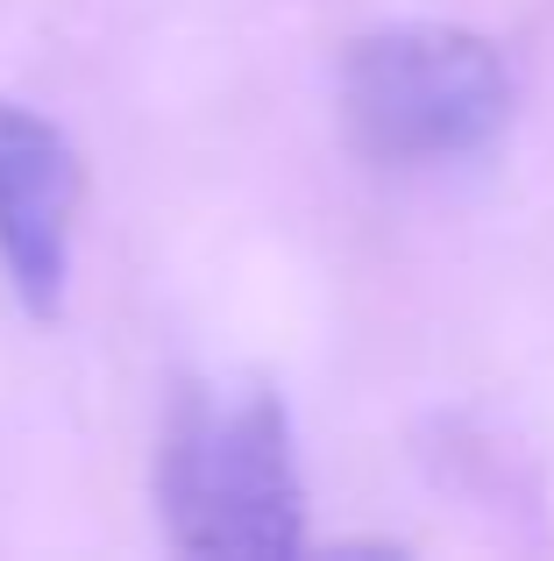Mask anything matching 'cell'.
Listing matches in <instances>:
<instances>
[{
	"instance_id": "obj_1",
	"label": "cell",
	"mask_w": 554,
	"mask_h": 561,
	"mask_svg": "<svg viewBox=\"0 0 554 561\" xmlns=\"http://www.w3.org/2000/svg\"><path fill=\"white\" fill-rule=\"evenodd\" d=\"M157 505L185 554H299L305 483L285 405L264 383H185L157 448Z\"/></svg>"
},
{
	"instance_id": "obj_2",
	"label": "cell",
	"mask_w": 554,
	"mask_h": 561,
	"mask_svg": "<svg viewBox=\"0 0 554 561\" xmlns=\"http://www.w3.org/2000/svg\"><path fill=\"white\" fill-rule=\"evenodd\" d=\"M512 122V71L498 43L455 22H399L348 43L342 128L370 164L476 157Z\"/></svg>"
},
{
	"instance_id": "obj_3",
	"label": "cell",
	"mask_w": 554,
	"mask_h": 561,
	"mask_svg": "<svg viewBox=\"0 0 554 561\" xmlns=\"http://www.w3.org/2000/svg\"><path fill=\"white\" fill-rule=\"evenodd\" d=\"M85 164L50 114L0 100V277L36 320L65 306Z\"/></svg>"
}]
</instances>
